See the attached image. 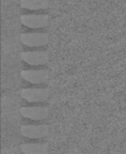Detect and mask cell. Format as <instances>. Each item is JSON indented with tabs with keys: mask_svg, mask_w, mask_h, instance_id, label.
Wrapping results in <instances>:
<instances>
[{
	"mask_svg": "<svg viewBox=\"0 0 126 154\" xmlns=\"http://www.w3.org/2000/svg\"><path fill=\"white\" fill-rule=\"evenodd\" d=\"M20 40L28 47H41L48 43L49 35L46 32H27L21 34Z\"/></svg>",
	"mask_w": 126,
	"mask_h": 154,
	"instance_id": "6da1fadb",
	"label": "cell"
},
{
	"mask_svg": "<svg viewBox=\"0 0 126 154\" xmlns=\"http://www.w3.org/2000/svg\"><path fill=\"white\" fill-rule=\"evenodd\" d=\"M20 94L28 102H42L48 99L50 91L47 88H25L22 89Z\"/></svg>",
	"mask_w": 126,
	"mask_h": 154,
	"instance_id": "7a4b0ae2",
	"label": "cell"
},
{
	"mask_svg": "<svg viewBox=\"0 0 126 154\" xmlns=\"http://www.w3.org/2000/svg\"><path fill=\"white\" fill-rule=\"evenodd\" d=\"M21 134L27 138L40 139L48 135L49 126L46 125H23L20 128Z\"/></svg>",
	"mask_w": 126,
	"mask_h": 154,
	"instance_id": "3957f363",
	"label": "cell"
},
{
	"mask_svg": "<svg viewBox=\"0 0 126 154\" xmlns=\"http://www.w3.org/2000/svg\"><path fill=\"white\" fill-rule=\"evenodd\" d=\"M21 23L32 29L36 28H43L49 23V16L47 14H24L22 15Z\"/></svg>",
	"mask_w": 126,
	"mask_h": 154,
	"instance_id": "277c9868",
	"label": "cell"
},
{
	"mask_svg": "<svg viewBox=\"0 0 126 154\" xmlns=\"http://www.w3.org/2000/svg\"><path fill=\"white\" fill-rule=\"evenodd\" d=\"M21 59L30 65H43L49 60L46 51H24L21 53Z\"/></svg>",
	"mask_w": 126,
	"mask_h": 154,
	"instance_id": "5b68a950",
	"label": "cell"
},
{
	"mask_svg": "<svg viewBox=\"0 0 126 154\" xmlns=\"http://www.w3.org/2000/svg\"><path fill=\"white\" fill-rule=\"evenodd\" d=\"M21 115L32 120H43L49 116V109L44 106H28L20 109Z\"/></svg>",
	"mask_w": 126,
	"mask_h": 154,
	"instance_id": "8992f818",
	"label": "cell"
},
{
	"mask_svg": "<svg viewBox=\"0 0 126 154\" xmlns=\"http://www.w3.org/2000/svg\"><path fill=\"white\" fill-rule=\"evenodd\" d=\"M21 77L32 84H41L45 82L49 78V71L45 69H32L21 71Z\"/></svg>",
	"mask_w": 126,
	"mask_h": 154,
	"instance_id": "52a82bcc",
	"label": "cell"
},
{
	"mask_svg": "<svg viewBox=\"0 0 126 154\" xmlns=\"http://www.w3.org/2000/svg\"><path fill=\"white\" fill-rule=\"evenodd\" d=\"M22 152L24 154H47V143H23L20 146Z\"/></svg>",
	"mask_w": 126,
	"mask_h": 154,
	"instance_id": "ba28073f",
	"label": "cell"
},
{
	"mask_svg": "<svg viewBox=\"0 0 126 154\" xmlns=\"http://www.w3.org/2000/svg\"><path fill=\"white\" fill-rule=\"evenodd\" d=\"M21 6L29 10H41L49 6V0H20Z\"/></svg>",
	"mask_w": 126,
	"mask_h": 154,
	"instance_id": "9c48e42d",
	"label": "cell"
}]
</instances>
